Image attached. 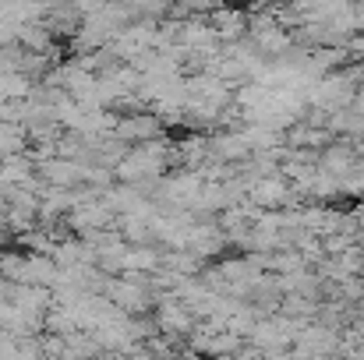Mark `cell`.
Here are the masks:
<instances>
[{
	"label": "cell",
	"instance_id": "6da1fadb",
	"mask_svg": "<svg viewBox=\"0 0 364 360\" xmlns=\"http://www.w3.org/2000/svg\"><path fill=\"white\" fill-rule=\"evenodd\" d=\"M18 152H21V131H18L14 124H4V120H0V156L11 159V156H18Z\"/></svg>",
	"mask_w": 364,
	"mask_h": 360
}]
</instances>
